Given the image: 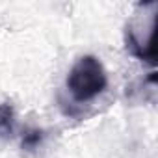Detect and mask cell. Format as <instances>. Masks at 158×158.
<instances>
[{"label": "cell", "mask_w": 158, "mask_h": 158, "mask_svg": "<svg viewBox=\"0 0 158 158\" xmlns=\"http://www.w3.org/2000/svg\"><path fill=\"white\" fill-rule=\"evenodd\" d=\"M143 10V21L132 19L127 26V50L136 56L141 61H147L149 65H154V47H152V35H154V28H156V13L149 17V13L158 8L156 2H147V4H139Z\"/></svg>", "instance_id": "obj_2"}, {"label": "cell", "mask_w": 158, "mask_h": 158, "mask_svg": "<svg viewBox=\"0 0 158 158\" xmlns=\"http://www.w3.org/2000/svg\"><path fill=\"white\" fill-rule=\"evenodd\" d=\"M43 139H45V132H43L41 128H26V130L23 132V141H21V145H23L24 151H35V149L43 143Z\"/></svg>", "instance_id": "obj_4"}, {"label": "cell", "mask_w": 158, "mask_h": 158, "mask_svg": "<svg viewBox=\"0 0 158 158\" xmlns=\"http://www.w3.org/2000/svg\"><path fill=\"white\" fill-rule=\"evenodd\" d=\"M65 86L76 102H89L106 89L108 76L99 58L86 54L78 58L71 67Z\"/></svg>", "instance_id": "obj_1"}, {"label": "cell", "mask_w": 158, "mask_h": 158, "mask_svg": "<svg viewBox=\"0 0 158 158\" xmlns=\"http://www.w3.org/2000/svg\"><path fill=\"white\" fill-rule=\"evenodd\" d=\"M15 134V110L10 102L0 104V138H11Z\"/></svg>", "instance_id": "obj_3"}]
</instances>
